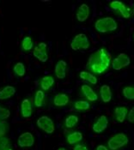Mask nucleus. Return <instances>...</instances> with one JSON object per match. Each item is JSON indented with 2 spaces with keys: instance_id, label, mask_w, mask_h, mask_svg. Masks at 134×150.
Instances as JSON below:
<instances>
[{
  "instance_id": "nucleus-18",
  "label": "nucleus",
  "mask_w": 134,
  "mask_h": 150,
  "mask_svg": "<svg viewBox=\"0 0 134 150\" xmlns=\"http://www.w3.org/2000/svg\"><path fill=\"white\" fill-rule=\"evenodd\" d=\"M54 83H55L54 77L51 75H47V76H45L41 78V80L40 81V86H41V90L48 91L53 88Z\"/></svg>"
},
{
  "instance_id": "nucleus-32",
  "label": "nucleus",
  "mask_w": 134,
  "mask_h": 150,
  "mask_svg": "<svg viewBox=\"0 0 134 150\" xmlns=\"http://www.w3.org/2000/svg\"><path fill=\"white\" fill-rule=\"evenodd\" d=\"M73 150H89V148L83 143H78L76 144L73 148Z\"/></svg>"
},
{
  "instance_id": "nucleus-35",
  "label": "nucleus",
  "mask_w": 134,
  "mask_h": 150,
  "mask_svg": "<svg viewBox=\"0 0 134 150\" xmlns=\"http://www.w3.org/2000/svg\"><path fill=\"white\" fill-rule=\"evenodd\" d=\"M133 40H134V34H133Z\"/></svg>"
},
{
  "instance_id": "nucleus-20",
  "label": "nucleus",
  "mask_w": 134,
  "mask_h": 150,
  "mask_svg": "<svg viewBox=\"0 0 134 150\" xmlns=\"http://www.w3.org/2000/svg\"><path fill=\"white\" fill-rule=\"evenodd\" d=\"M16 88L11 85H7L0 89V100L11 99L16 94Z\"/></svg>"
},
{
  "instance_id": "nucleus-5",
  "label": "nucleus",
  "mask_w": 134,
  "mask_h": 150,
  "mask_svg": "<svg viewBox=\"0 0 134 150\" xmlns=\"http://www.w3.org/2000/svg\"><path fill=\"white\" fill-rule=\"evenodd\" d=\"M36 125L41 130L46 134H53L55 131V125L53 120L46 115L40 117L36 120Z\"/></svg>"
},
{
  "instance_id": "nucleus-1",
  "label": "nucleus",
  "mask_w": 134,
  "mask_h": 150,
  "mask_svg": "<svg viewBox=\"0 0 134 150\" xmlns=\"http://www.w3.org/2000/svg\"><path fill=\"white\" fill-rule=\"evenodd\" d=\"M111 63V54L107 51L106 48L101 47L90 55L87 63V68L92 73L101 75L108 69Z\"/></svg>"
},
{
  "instance_id": "nucleus-6",
  "label": "nucleus",
  "mask_w": 134,
  "mask_h": 150,
  "mask_svg": "<svg viewBox=\"0 0 134 150\" xmlns=\"http://www.w3.org/2000/svg\"><path fill=\"white\" fill-rule=\"evenodd\" d=\"M33 56L41 63L48 60V46L46 43L41 42L33 49Z\"/></svg>"
},
{
  "instance_id": "nucleus-19",
  "label": "nucleus",
  "mask_w": 134,
  "mask_h": 150,
  "mask_svg": "<svg viewBox=\"0 0 134 150\" xmlns=\"http://www.w3.org/2000/svg\"><path fill=\"white\" fill-rule=\"evenodd\" d=\"M100 96L102 102L104 103H108L110 102L113 97V93H112V90L110 86L104 84L100 88Z\"/></svg>"
},
{
  "instance_id": "nucleus-29",
  "label": "nucleus",
  "mask_w": 134,
  "mask_h": 150,
  "mask_svg": "<svg viewBox=\"0 0 134 150\" xmlns=\"http://www.w3.org/2000/svg\"><path fill=\"white\" fill-rule=\"evenodd\" d=\"M10 129L8 123L4 120H0V137H5Z\"/></svg>"
},
{
  "instance_id": "nucleus-30",
  "label": "nucleus",
  "mask_w": 134,
  "mask_h": 150,
  "mask_svg": "<svg viewBox=\"0 0 134 150\" xmlns=\"http://www.w3.org/2000/svg\"><path fill=\"white\" fill-rule=\"evenodd\" d=\"M11 114V111L8 108L4 107L0 105V120H5V119L9 118Z\"/></svg>"
},
{
  "instance_id": "nucleus-2",
  "label": "nucleus",
  "mask_w": 134,
  "mask_h": 150,
  "mask_svg": "<svg viewBox=\"0 0 134 150\" xmlns=\"http://www.w3.org/2000/svg\"><path fill=\"white\" fill-rule=\"evenodd\" d=\"M95 28L99 33L106 34L115 31L118 28V23L113 17L105 16L98 19L95 23Z\"/></svg>"
},
{
  "instance_id": "nucleus-11",
  "label": "nucleus",
  "mask_w": 134,
  "mask_h": 150,
  "mask_svg": "<svg viewBox=\"0 0 134 150\" xmlns=\"http://www.w3.org/2000/svg\"><path fill=\"white\" fill-rule=\"evenodd\" d=\"M108 124L109 122H108V118L107 117V116L101 115L93 124L92 129L95 133L100 134L103 131H105V129L108 126Z\"/></svg>"
},
{
  "instance_id": "nucleus-25",
  "label": "nucleus",
  "mask_w": 134,
  "mask_h": 150,
  "mask_svg": "<svg viewBox=\"0 0 134 150\" xmlns=\"http://www.w3.org/2000/svg\"><path fill=\"white\" fill-rule=\"evenodd\" d=\"M13 72L14 74L17 76V77H22L24 76L25 73H26V68L24 64L22 62H17L15 64V65L13 66Z\"/></svg>"
},
{
  "instance_id": "nucleus-4",
  "label": "nucleus",
  "mask_w": 134,
  "mask_h": 150,
  "mask_svg": "<svg viewBox=\"0 0 134 150\" xmlns=\"http://www.w3.org/2000/svg\"><path fill=\"white\" fill-rule=\"evenodd\" d=\"M71 48L74 51H80V50H87L90 46V42L88 36L85 34H78L76 35L71 42Z\"/></svg>"
},
{
  "instance_id": "nucleus-15",
  "label": "nucleus",
  "mask_w": 134,
  "mask_h": 150,
  "mask_svg": "<svg viewBox=\"0 0 134 150\" xmlns=\"http://www.w3.org/2000/svg\"><path fill=\"white\" fill-rule=\"evenodd\" d=\"M128 108L124 105H120L114 108L113 110V117L115 120L119 123H124L127 117L128 114Z\"/></svg>"
},
{
  "instance_id": "nucleus-10",
  "label": "nucleus",
  "mask_w": 134,
  "mask_h": 150,
  "mask_svg": "<svg viewBox=\"0 0 134 150\" xmlns=\"http://www.w3.org/2000/svg\"><path fill=\"white\" fill-rule=\"evenodd\" d=\"M20 113L23 118H29L33 114V103L30 99H23L20 105Z\"/></svg>"
},
{
  "instance_id": "nucleus-22",
  "label": "nucleus",
  "mask_w": 134,
  "mask_h": 150,
  "mask_svg": "<svg viewBox=\"0 0 134 150\" xmlns=\"http://www.w3.org/2000/svg\"><path fill=\"white\" fill-rule=\"evenodd\" d=\"M78 122H79V117L77 115L74 114H71L68 115L65 118L64 121V125L66 129H73L78 125Z\"/></svg>"
},
{
  "instance_id": "nucleus-13",
  "label": "nucleus",
  "mask_w": 134,
  "mask_h": 150,
  "mask_svg": "<svg viewBox=\"0 0 134 150\" xmlns=\"http://www.w3.org/2000/svg\"><path fill=\"white\" fill-rule=\"evenodd\" d=\"M67 63L65 60H58L55 64L54 75L58 79H65L66 76Z\"/></svg>"
},
{
  "instance_id": "nucleus-17",
  "label": "nucleus",
  "mask_w": 134,
  "mask_h": 150,
  "mask_svg": "<svg viewBox=\"0 0 134 150\" xmlns=\"http://www.w3.org/2000/svg\"><path fill=\"white\" fill-rule=\"evenodd\" d=\"M83 139V135L81 131H71L66 135L67 143L70 145H76L78 144L80 142H82Z\"/></svg>"
},
{
  "instance_id": "nucleus-24",
  "label": "nucleus",
  "mask_w": 134,
  "mask_h": 150,
  "mask_svg": "<svg viewBox=\"0 0 134 150\" xmlns=\"http://www.w3.org/2000/svg\"><path fill=\"white\" fill-rule=\"evenodd\" d=\"M21 47H22V51L25 52H30L31 50H33V48H34L33 39L30 36H25L22 40Z\"/></svg>"
},
{
  "instance_id": "nucleus-3",
  "label": "nucleus",
  "mask_w": 134,
  "mask_h": 150,
  "mask_svg": "<svg viewBox=\"0 0 134 150\" xmlns=\"http://www.w3.org/2000/svg\"><path fill=\"white\" fill-rule=\"evenodd\" d=\"M129 142V138L125 133H117L112 136L108 141V146L110 150H119L126 146Z\"/></svg>"
},
{
  "instance_id": "nucleus-33",
  "label": "nucleus",
  "mask_w": 134,
  "mask_h": 150,
  "mask_svg": "<svg viewBox=\"0 0 134 150\" xmlns=\"http://www.w3.org/2000/svg\"><path fill=\"white\" fill-rule=\"evenodd\" d=\"M96 150H109V149L108 147H106L105 145H98L97 148H96Z\"/></svg>"
},
{
  "instance_id": "nucleus-12",
  "label": "nucleus",
  "mask_w": 134,
  "mask_h": 150,
  "mask_svg": "<svg viewBox=\"0 0 134 150\" xmlns=\"http://www.w3.org/2000/svg\"><path fill=\"white\" fill-rule=\"evenodd\" d=\"M90 14V9L87 4H81L76 12L77 20L80 23H83L88 20Z\"/></svg>"
},
{
  "instance_id": "nucleus-27",
  "label": "nucleus",
  "mask_w": 134,
  "mask_h": 150,
  "mask_svg": "<svg viewBox=\"0 0 134 150\" xmlns=\"http://www.w3.org/2000/svg\"><path fill=\"white\" fill-rule=\"evenodd\" d=\"M0 150H13L11 140L7 137H0Z\"/></svg>"
},
{
  "instance_id": "nucleus-8",
  "label": "nucleus",
  "mask_w": 134,
  "mask_h": 150,
  "mask_svg": "<svg viewBox=\"0 0 134 150\" xmlns=\"http://www.w3.org/2000/svg\"><path fill=\"white\" fill-rule=\"evenodd\" d=\"M109 6L113 11L117 12L124 18H129L132 15L131 9L120 1H112Z\"/></svg>"
},
{
  "instance_id": "nucleus-28",
  "label": "nucleus",
  "mask_w": 134,
  "mask_h": 150,
  "mask_svg": "<svg viewBox=\"0 0 134 150\" xmlns=\"http://www.w3.org/2000/svg\"><path fill=\"white\" fill-rule=\"evenodd\" d=\"M122 94L125 99L134 100V87L133 86L125 87L122 89Z\"/></svg>"
},
{
  "instance_id": "nucleus-7",
  "label": "nucleus",
  "mask_w": 134,
  "mask_h": 150,
  "mask_svg": "<svg viewBox=\"0 0 134 150\" xmlns=\"http://www.w3.org/2000/svg\"><path fill=\"white\" fill-rule=\"evenodd\" d=\"M131 64V58L125 53H120L117 57L112 59L111 66L115 70H120L127 67Z\"/></svg>"
},
{
  "instance_id": "nucleus-16",
  "label": "nucleus",
  "mask_w": 134,
  "mask_h": 150,
  "mask_svg": "<svg viewBox=\"0 0 134 150\" xmlns=\"http://www.w3.org/2000/svg\"><path fill=\"white\" fill-rule=\"evenodd\" d=\"M53 105L55 106H58V107H64V106H66V105L69 104L70 98H69V96L67 95L66 93H58L55 94V96L53 97Z\"/></svg>"
},
{
  "instance_id": "nucleus-23",
  "label": "nucleus",
  "mask_w": 134,
  "mask_h": 150,
  "mask_svg": "<svg viewBox=\"0 0 134 150\" xmlns=\"http://www.w3.org/2000/svg\"><path fill=\"white\" fill-rule=\"evenodd\" d=\"M45 97H46V95H45V93L43 90L38 89L35 92L34 96V105H35V107L39 108L44 105Z\"/></svg>"
},
{
  "instance_id": "nucleus-31",
  "label": "nucleus",
  "mask_w": 134,
  "mask_h": 150,
  "mask_svg": "<svg viewBox=\"0 0 134 150\" xmlns=\"http://www.w3.org/2000/svg\"><path fill=\"white\" fill-rule=\"evenodd\" d=\"M126 119L130 122V123H134V106L130 109V111L128 112L127 117Z\"/></svg>"
},
{
  "instance_id": "nucleus-21",
  "label": "nucleus",
  "mask_w": 134,
  "mask_h": 150,
  "mask_svg": "<svg viewBox=\"0 0 134 150\" xmlns=\"http://www.w3.org/2000/svg\"><path fill=\"white\" fill-rule=\"evenodd\" d=\"M79 77L81 80L90 83V84H93V85L97 84V81H98L97 77L94 74L88 72V71H81L79 73Z\"/></svg>"
},
{
  "instance_id": "nucleus-14",
  "label": "nucleus",
  "mask_w": 134,
  "mask_h": 150,
  "mask_svg": "<svg viewBox=\"0 0 134 150\" xmlns=\"http://www.w3.org/2000/svg\"><path fill=\"white\" fill-rule=\"evenodd\" d=\"M81 93H83V95L88 100V101L90 102H95L98 100V95L96 94V93L94 91V89L87 84H83L80 87Z\"/></svg>"
},
{
  "instance_id": "nucleus-26",
  "label": "nucleus",
  "mask_w": 134,
  "mask_h": 150,
  "mask_svg": "<svg viewBox=\"0 0 134 150\" xmlns=\"http://www.w3.org/2000/svg\"><path fill=\"white\" fill-rule=\"evenodd\" d=\"M90 108V104L87 100H77L74 103V109L77 112H86Z\"/></svg>"
},
{
  "instance_id": "nucleus-34",
  "label": "nucleus",
  "mask_w": 134,
  "mask_h": 150,
  "mask_svg": "<svg viewBox=\"0 0 134 150\" xmlns=\"http://www.w3.org/2000/svg\"><path fill=\"white\" fill-rule=\"evenodd\" d=\"M57 150H67L66 148H64V147H60V148H58Z\"/></svg>"
},
{
  "instance_id": "nucleus-9",
  "label": "nucleus",
  "mask_w": 134,
  "mask_h": 150,
  "mask_svg": "<svg viewBox=\"0 0 134 150\" xmlns=\"http://www.w3.org/2000/svg\"><path fill=\"white\" fill-rule=\"evenodd\" d=\"M35 138L33 133L29 131L23 132L21 135H19L17 138V145L20 148H31L34 145Z\"/></svg>"
}]
</instances>
